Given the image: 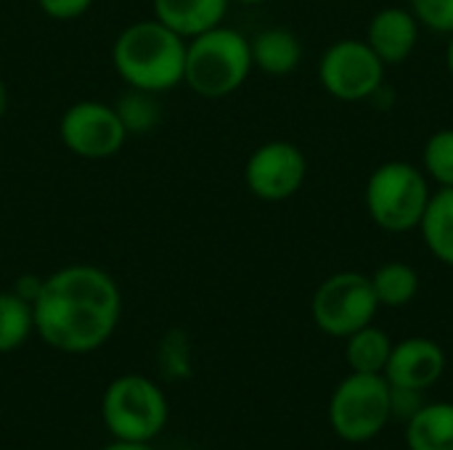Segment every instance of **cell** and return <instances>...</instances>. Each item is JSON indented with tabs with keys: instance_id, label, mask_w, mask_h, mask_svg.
I'll use <instances>...</instances> for the list:
<instances>
[{
	"instance_id": "cell-1",
	"label": "cell",
	"mask_w": 453,
	"mask_h": 450,
	"mask_svg": "<svg viewBox=\"0 0 453 450\" xmlns=\"http://www.w3.org/2000/svg\"><path fill=\"white\" fill-rule=\"evenodd\" d=\"M35 334L56 353L88 355L104 347L122 318V292L98 265H64L42 278L32 300Z\"/></svg>"
},
{
	"instance_id": "cell-2",
	"label": "cell",
	"mask_w": 453,
	"mask_h": 450,
	"mask_svg": "<svg viewBox=\"0 0 453 450\" xmlns=\"http://www.w3.org/2000/svg\"><path fill=\"white\" fill-rule=\"evenodd\" d=\"M186 45V37L151 16L127 24L117 34L111 45V64L127 88L159 95L183 85Z\"/></svg>"
},
{
	"instance_id": "cell-3",
	"label": "cell",
	"mask_w": 453,
	"mask_h": 450,
	"mask_svg": "<svg viewBox=\"0 0 453 450\" xmlns=\"http://www.w3.org/2000/svg\"><path fill=\"white\" fill-rule=\"evenodd\" d=\"M252 69L250 37L234 27L218 24L188 40L183 85H188L196 95L215 101L236 93L250 80Z\"/></svg>"
},
{
	"instance_id": "cell-4",
	"label": "cell",
	"mask_w": 453,
	"mask_h": 450,
	"mask_svg": "<svg viewBox=\"0 0 453 450\" xmlns=\"http://www.w3.org/2000/svg\"><path fill=\"white\" fill-rule=\"evenodd\" d=\"M433 183L422 167L393 159L380 164L364 188V204L372 223L385 233H411L419 228L430 204Z\"/></svg>"
},
{
	"instance_id": "cell-5",
	"label": "cell",
	"mask_w": 453,
	"mask_h": 450,
	"mask_svg": "<svg viewBox=\"0 0 453 450\" xmlns=\"http://www.w3.org/2000/svg\"><path fill=\"white\" fill-rule=\"evenodd\" d=\"M170 419L165 390L143 374H122L111 379L101 398V422L114 440L151 443Z\"/></svg>"
},
{
	"instance_id": "cell-6",
	"label": "cell",
	"mask_w": 453,
	"mask_h": 450,
	"mask_svg": "<svg viewBox=\"0 0 453 450\" xmlns=\"http://www.w3.org/2000/svg\"><path fill=\"white\" fill-rule=\"evenodd\" d=\"M390 385L382 374H348L329 398V427L345 443H369L390 424Z\"/></svg>"
},
{
	"instance_id": "cell-7",
	"label": "cell",
	"mask_w": 453,
	"mask_h": 450,
	"mask_svg": "<svg viewBox=\"0 0 453 450\" xmlns=\"http://www.w3.org/2000/svg\"><path fill=\"white\" fill-rule=\"evenodd\" d=\"M377 310L380 302L372 289V278L358 271L332 273L319 284L311 300L313 324L334 339H345L353 332L374 324Z\"/></svg>"
},
{
	"instance_id": "cell-8",
	"label": "cell",
	"mask_w": 453,
	"mask_h": 450,
	"mask_svg": "<svg viewBox=\"0 0 453 450\" xmlns=\"http://www.w3.org/2000/svg\"><path fill=\"white\" fill-rule=\"evenodd\" d=\"M385 61L369 48L366 40L345 37L332 42L319 58L321 88L345 103L374 98L385 85Z\"/></svg>"
},
{
	"instance_id": "cell-9",
	"label": "cell",
	"mask_w": 453,
	"mask_h": 450,
	"mask_svg": "<svg viewBox=\"0 0 453 450\" xmlns=\"http://www.w3.org/2000/svg\"><path fill=\"white\" fill-rule=\"evenodd\" d=\"M58 138L80 159L101 162L122 151L130 138L114 103L104 101H77L58 119Z\"/></svg>"
},
{
	"instance_id": "cell-10",
	"label": "cell",
	"mask_w": 453,
	"mask_h": 450,
	"mask_svg": "<svg viewBox=\"0 0 453 450\" xmlns=\"http://www.w3.org/2000/svg\"><path fill=\"white\" fill-rule=\"evenodd\" d=\"M308 178V156L292 141L260 143L244 162V186L260 202L292 199Z\"/></svg>"
},
{
	"instance_id": "cell-11",
	"label": "cell",
	"mask_w": 453,
	"mask_h": 450,
	"mask_svg": "<svg viewBox=\"0 0 453 450\" xmlns=\"http://www.w3.org/2000/svg\"><path fill=\"white\" fill-rule=\"evenodd\" d=\"M446 353L435 339L409 337L393 345V353L385 366V379L390 387H406L427 393L446 374Z\"/></svg>"
},
{
	"instance_id": "cell-12",
	"label": "cell",
	"mask_w": 453,
	"mask_h": 450,
	"mask_svg": "<svg viewBox=\"0 0 453 450\" xmlns=\"http://www.w3.org/2000/svg\"><path fill=\"white\" fill-rule=\"evenodd\" d=\"M419 29L422 27L417 16L411 13V8L388 5L372 16L364 40L385 61V66H395V64H403L414 53L419 42Z\"/></svg>"
},
{
	"instance_id": "cell-13",
	"label": "cell",
	"mask_w": 453,
	"mask_h": 450,
	"mask_svg": "<svg viewBox=\"0 0 453 450\" xmlns=\"http://www.w3.org/2000/svg\"><path fill=\"white\" fill-rule=\"evenodd\" d=\"M231 0H151L154 19L191 40L218 24H223Z\"/></svg>"
},
{
	"instance_id": "cell-14",
	"label": "cell",
	"mask_w": 453,
	"mask_h": 450,
	"mask_svg": "<svg viewBox=\"0 0 453 450\" xmlns=\"http://www.w3.org/2000/svg\"><path fill=\"white\" fill-rule=\"evenodd\" d=\"M250 48L255 69L271 77H287L303 64V42L287 27H268L257 32L250 40Z\"/></svg>"
},
{
	"instance_id": "cell-15",
	"label": "cell",
	"mask_w": 453,
	"mask_h": 450,
	"mask_svg": "<svg viewBox=\"0 0 453 450\" xmlns=\"http://www.w3.org/2000/svg\"><path fill=\"white\" fill-rule=\"evenodd\" d=\"M427 252L453 268V188H435L417 228Z\"/></svg>"
},
{
	"instance_id": "cell-16",
	"label": "cell",
	"mask_w": 453,
	"mask_h": 450,
	"mask_svg": "<svg viewBox=\"0 0 453 450\" xmlns=\"http://www.w3.org/2000/svg\"><path fill=\"white\" fill-rule=\"evenodd\" d=\"M409 450H453V403H425L406 422Z\"/></svg>"
},
{
	"instance_id": "cell-17",
	"label": "cell",
	"mask_w": 453,
	"mask_h": 450,
	"mask_svg": "<svg viewBox=\"0 0 453 450\" xmlns=\"http://www.w3.org/2000/svg\"><path fill=\"white\" fill-rule=\"evenodd\" d=\"M390 353H393V339L388 337L385 329L374 324L345 337V361L353 374H385Z\"/></svg>"
},
{
	"instance_id": "cell-18",
	"label": "cell",
	"mask_w": 453,
	"mask_h": 450,
	"mask_svg": "<svg viewBox=\"0 0 453 450\" xmlns=\"http://www.w3.org/2000/svg\"><path fill=\"white\" fill-rule=\"evenodd\" d=\"M369 278L380 308H406L419 294V273L403 260L382 263Z\"/></svg>"
},
{
	"instance_id": "cell-19",
	"label": "cell",
	"mask_w": 453,
	"mask_h": 450,
	"mask_svg": "<svg viewBox=\"0 0 453 450\" xmlns=\"http://www.w3.org/2000/svg\"><path fill=\"white\" fill-rule=\"evenodd\" d=\"M35 334L32 302L19 297L13 289L0 292V355L16 353Z\"/></svg>"
},
{
	"instance_id": "cell-20",
	"label": "cell",
	"mask_w": 453,
	"mask_h": 450,
	"mask_svg": "<svg viewBox=\"0 0 453 450\" xmlns=\"http://www.w3.org/2000/svg\"><path fill=\"white\" fill-rule=\"evenodd\" d=\"M114 109H117L127 135H146L162 119V109H159L157 95L146 93V90H135V88H127V93H122L117 98Z\"/></svg>"
},
{
	"instance_id": "cell-21",
	"label": "cell",
	"mask_w": 453,
	"mask_h": 450,
	"mask_svg": "<svg viewBox=\"0 0 453 450\" xmlns=\"http://www.w3.org/2000/svg\"><path fill=\"white\" fill-rule=\"evenodd\" d=\"M422 170L438 188H453V127H441L425 141Z\"/></svg>"
},
{
	"instance_id": "cell-22",
	"label": "cell",
	"mask_w": 453,
	"mask_h": 450,
	"mask_svg": "<svg viewBox=\"0 0 453 450\" xmlns=\"http://www.w3.org/2000/svg\"><path fill=\"white\" fill-rule=\"evenodd\" d=\"M159 366H162L165 377H173V379L188 377V371H191V353H188V337L180 329L165 334L162 347H159Z\"/></svg>"
},
{
	"instance_id": "cell-23",
	"label": "cell",
	"mask_w": 453,
	"mask_h": 450,
	"mask_svg": "<svg viewBox=\"0 0 453 450\" xmlns=\"http://www.w3.org/2000/svg\"><path fill=\"white\" fill-rule=\"evenodd\" d=\"M409 8L419 27L446 37L453 32V0H409Z\"/></svg>"
},
{
	"instance_id": "cell-24",
	"label": "cell",
	"mask_w": 453,
	"mask_h": 450,
	"mask_svg": "<svg viewBox=\"0 0 453 450\" xmlns=\"http://www.w3.org/2000/svg\"><path fill=\"white\" fill-rule=\"evenodd\" d=\"M425 393L419 390H406V387H390V416L398 422H409L411 416L419 414V408L425 406Z\"/></svg>"
},
{
	"instance_id": "cell-25",
	"label": "cell",
	"mask_w": 453,
	"mask_h": 450,
	"mask_svg": "<svg viewBox=\"0 0 453 450\" xmlns=\"http://www.w3.org/2000/svg\"><path fill=\"white\" fill-rule=\"evenodd\" d=\"M96 0H37L40 11L48 16V19H56V21H72V19H80L82 13L90 11Z\"/></svg>"
},
{
	"instance_id": "cell-26",
	"label": "cell",
	"mask_w": 453,
	"mask_h": 450,
	"mask_svg": "<svg viewBox=\"0 0 453 450\" xmlns=\"http://www.w3.org/2000/svg\"><path fill=\"white\" fill-rule=\"evenodd\" d=\"M40 286H42V278H40V276H35V273H24V276H19V281L13 284V292H16L19 297H24L27 302H32V300L37 297Z\"/></svg>"
},
{
	"instance_id": "cell-27",
	"label": "cell",
	"mask_w": 453,
	"mask_h": 450,
	"mask_svg": "<svg viewBox=\"0 0 453 450\" xmlns=\"http://www.w3.org/2000/svg\"><path fill=\"white\" fill-rule=\"evenodd\" d=\"M101 450H157L151 443H125V440H111L106 448Z\"/></svg>"
},
{
	"instance_id": "cell-28",
	"label": "cell",
	"mask_w": 453,
	"mask_h": 450,
	"mask_svg": "<svg viewBox=\"0 0 453 450\" xmlns=\"http://www.w3.org/2000/svg\"><path fill=\"white\" fill-rule=\"evenodd\" d=\"M5 111H8V88H5V82L0 80V122H3V117H5Z\"/></svg>"
},
{
	"instance_id": "cell-29",
	"label": "cell",
	"mask_w": 453,
	"mask_h": 450,
	"mask_svg": "<svg viewBox=\"0 0 453 450\" xmlns=\"http://www.w3.org/2000/svg\"><path fill=\"white\" fill-rule=\"evenodd\" d=\"M446 69L453 77V32L449 34V42H446Z\"/></svg>"
},
{
	"instance_id": "cell-30",
	"label": "cell",
	"mask_w": 453,
	"mask_h": 450,
	"mask_svg": "<svg viewBox=\"0 0 453 450\" xmlns=\"http://www.w3.org/2000/svg\"><path fill=\"white\" fill-rule=\"evenodd\" d=\"M231 3H242V5H260V3H268V0H231Z\"/></svg>"
}]
</instances>
